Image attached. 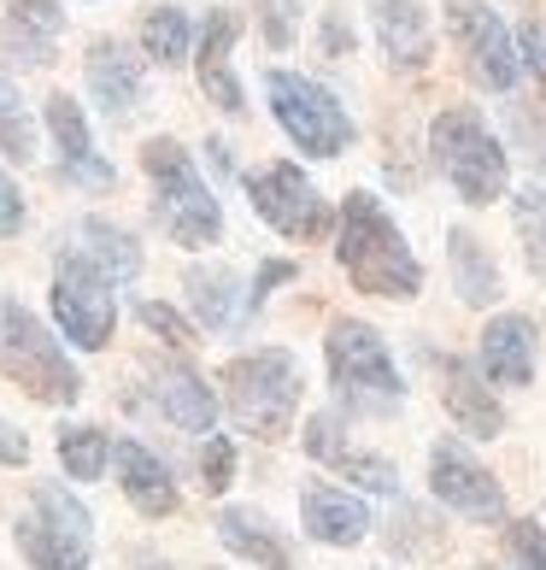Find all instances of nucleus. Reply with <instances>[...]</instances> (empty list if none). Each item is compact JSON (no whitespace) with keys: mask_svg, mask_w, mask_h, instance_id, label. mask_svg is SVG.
<instances>
[{"mask_svg":"<svg viewBox=\"0 0 546 570\" xmlns=\"http://www.w3.org/2000/svg\"><path fill=\"white\" fill-rule=\"evenodd\" d=\"M335 259H341L347 283L376 301H417L424 294V259L411 253L406 229L370 188H353L335 213Z\"/></svg>","mask_w":546,"mask_h":570,"instance_id":"obj_1","label":"nucleus"},{"mask_svg":"<svg viewBox=\"0 0 546 570\" xmlns=\"http://www.w3.org/2000/svg\"><path fill=\"white\" fill-rule=\"evenodd\" d=\"M141 171L153 183V218L182 253L218 247L224 242V206L212 195V183L200 177L195 154L177 136H153L141 141Z\"/></svg>","mask_w":546,"mask_h":570,"instance_id":"obj_2","label":"nucleus"},{"mask_svg":"<svg viewBox=\"0 0 546 570\" xmlns=\"http://www.w3.org/2000/svg\"><path fill=\"white\" fill-rule=\"evenodd\" d=\"M224 383V412L229 424L259 435V441H282L294 412H300V394H306V376H300V358L288 347H259V353H241L218 371Z\"/></svg>","mask_w":546,"mask_h":570,"instance_id":"obj_3","label":"nucleus"},{"mask_svg":"<svg viewBox=\"0 0 546 570\" xmlns=\"http://www.w3.org/2000/svg\"><path fill=\"white\" fill-rule=\"evenodd\" d=\"M429 159L465 206H494V200L512 195V159H506V147H499V136L488 130V118H482L476 107L435 112Z\"/></svg>","mask_w":546,"mask_h":570,"instance_id":"obj_4","label":"nucleus"},{"mask_svg":"<svg viewBox=\"0 0 546 570\" xmlns=\"http://www.w3.org/2000/svg\"><path fill=\"white\" fill-rule=\"evenodd\" d=\"M0 376L41 406H77L82 400V371L71 365L66 342L12 294H0Z\"/></svg>","mask_w":546,"mask_h":570,"instance_id":"obj_5","label":"nucleus"},{"mask_svg":"<svg viewBox=\"0 0 546 570\" xmlns=\"http://www.w3.org/2000/svg\"><path fill=\"white\" fill-rule=\"evenodd\" d=\"M324 358L347 412H394L406 400V376L394 365L383 330H370L365 318H335L324 335Z\"/></svg>","mask_w":546,"mask_h":570,"instance_id":"obj_6","label":"nucleus"},{"mask_svg":"<svg viewBox=\"0 0 546 570\" xmlns=\"http://www.w3.org/2000/svg\"><path fill=\"white\" fill-rule=\"evenodd\" d=\"M265 100H270V118L282 124V136L300 147V154L341 159L353 147V118H347V107L324 89V82L270 66L265 71Z\"/></svg>","mask_w":546,"mask_h":570,"instance_id":"obj_7","label":"nucleus"},{"mask_svg":"<svg viewBox=\"0 0 546 570\" xmlns=\"http://www.w3.org/2000/svg\"><path fill=\"white\" fill-rule=\"evenodd\" d=\"M48 301H53L59 335H66L77 353H100V347L112 342V330H118V283L107 277V271H95L82 253L66 247L53 259Z\"/></svg>","mask_w":546,"mask_h":570,"instance_id":"obj_8","label":"nucleus"},{"mask_svg":"<svg viewBox=\"0 0 546 570\" xmlns=\"http://www.w3.org/2000/svg\"><path fill=\"white\" fill-rule=\"evenodd\" d=\"M440 18H447L453 53L465 59L476 89L512 95L517 77H523V53H517V36L506 30V18H499L488 0H440Z\"/></svg>","mask_w":546,"mask_h":570,"instance_id":"obj_9","label":"nucleus"},{"mask_svg":"<svg viewBox=\"0 0 546 570\" xmlns=\"http://www.w3.org/2000/svg\"><path fill=\"white\" fill-rule=\"evenodd\" d=\"M247 206L277 229V236L288 242H324L335 236V213H329V200L311 188V177L300 171V165H288V159H270L259 165L254 177H247Z\"/></svg>","mask_w":546,"mask_h":570,"instance_id":"obj_10","label":"nucleus"},{"mask_svg":"<svg viewBox=\"0 0 546 570\" xmlns=\"http://www.w3.org/2000/svg\"><path fill=\"white\" fill-rule=\"evenodd\" d=\"M429 494L465 523H506V489H499V476L470 448H458L453 435L435 441V453H429Z\"/></svg>","mask_w":546,"mask_h":570,"instance_id":"obj_11","label":"nucleus"},{"mask_svg":"<svg viewBox=\"0 0 546 570\" xmlns=\"http://www.w3.org/2000/svg\"><path fill=\"white\" fill-rule=\"evenodd\" d=\"M41 124H48V141L59 154V177L77 183V188H89V195H107V188L118 183V171L100 159L82 100L77 95H48V100H41Z\"/></svg>","mask_w":546,"mask_h":570,"instance_id":"obj_12","label":"nucleus"},{"mask_svg":"<svg viewBox=\"0 0 546 570\" xmlns=\"http://www.w3.org/2000/svg\"><path fill=\"white\" fill-rule=\"evenodd\" d=\"M82 82H89V100L107 118H136L141 95H147V66L141 53H130L123 41H95L89 59H82Z\"/></svg>","mask_w":546,"mask_h":570,"instance_id":"obj_13","label":"nucleus"},{"mask_svg":"<svg viewBox=\"0 0 546 570\" xmlns=\"http://www.w3.org/2000/svg\"><path fill=\"white\" fill-rule=\"evenodd\" d=\"M236 36H241V18L224 12V7L206 18L200 36H195V77H200V95L212 100L218 112H229V118L247 112V95H241V82H236V66H229V53H236Z\"/></svg>","mask_w":546,"mask_h":570,"instance_id":"obj_14","label":"nucleus"},{"mask_svg":"<svg viewBox=\"0 0 546 570\" xmlns=\"http://www.w3.org/2000/svg\"><path fill=\"white\" fill-rule=\"evenodd\" d=\"M440 406H447L453 430H465L476 441H494L506 430V406H499L494 383L482 376V365H470V358H447V365H440Z\"/></svg>","mask_w":546,"mask_h":570,"instance_id":"obj_15","label":"nucleus"},{"mask_svg":"<svg viewBox=\"0 0 546 570\" xmlns=\"http://www.w3.org/2000/svg\"><path fill=\"white\" fill-rule=\"evenodd\" d=\"M535 358H540V335L523 312H499L482 324V376L499 389H529L535 383Z\"/></svg>","mask_w":546,"mask_h":570,"instance_id":"obj_16","label":"nucleus"},{"mask_svg":"<svg viewBox=\"0 0 546 570\" xmlns=\"http://www.w3.org/2000/svg\"><path fill=\"white\" fill-rule=\"evenodd\" d=\"M112 471H118V489L123 500L136 505L141 518H171L182 494H177V476H171V464H165L153 448H141V441H112Z\"/></svg>","mask_w":546,"mask_h":570,"instance_id":"obj_17","label":"nucleus"},{"mask_svg":"<svg viewBox=\"0 0 546 570\" xmlns=\"http://www.w3.org/2000/svg\"><path fill=\"white\" fill-rule=\"evenodd\" d=\"M370 30L383 48L388 71H424L435 41H429V12L424 0H370Z\"/></svg>","mask_w":546,"mask_h":570,"instance_id":"obj_18","label":"nucleus"},{"mask_svg":"<svg viewBox=\"0 0 546 570\" xmlns=\"http://www.w3.org/2000/svg\"><path fill=\"white\" fill-rule=\"evenodd\" d=\"M300 523H306V535L324 541V547H359L370 535L365 500L329 489V482H306L300 489Z\"/></svg>","mask_w":546,"mask_h":570,"instance_id":"obj_19","label":"nucleus"},{"mask_svg":"<svg viewBox=\"0 0 546 570\" xmlns=\"http://www.w3.org/2000/svg\"><path fill=\"white\" fill-rule=\"evenodd\" d=\"M188 288V306H195V324L206 335H229V330H241L247 318H254V301H247V288L229 277L224 265H195L182 277Z\"/></svg>","mask_w":546,"mask_h":570,"instance_id":"obj_20","label":"nucleus"},{"mask_svg":"<svg viewBox=\"0 0 546 570\" xmlns=\"http://www.w3.org/2000/svg\"><path fill=\"white\" fill-rule=\"evenodd\" d=\"M153 400H159V412L171 417L177 430H188V435H212L218 430V394H212V383L206 376H195L177 358V365H159L153 371Z\"/></svg>","mask_w":546,"mask_h":570,"instance_id":"obj_21","label":"nucleus"},{"mask_svg":"<svg viewBox=\"0 0 546 570\" xmlns=\"http://www.w3.org/2000/svg\"><path fill=\"white\" fill-rule=\"evenodd\" d=\"M71 253H82V259H89L95 271H107L112 283H136V277H141V242H136L123 224L100 218V213L77 218V229H71Z\"/></svg>","mask_w":546,"mask_h":570,"instance_id":"obj_22","label":"nucleus"},{"mask_svg":"<svg viewBox=\"0 0 546 570\" xmlns=\"http://www.w3.org/2000/svg\"><path fill=\"white\" fill-rule=\"evenodd\" d=\"M218 541H224L236 559H247L254 570H294L288 541L270 530V518L247 512V505H224V512H218Z\"/></svg>","mask_w":546,"mask_h":570,"instance_id":"obj_23","label":"nucleus"},{"mask_svg":"<svg viewBox=\"0 0 546 570\" xmlns=\"http://www.w3.org/2000/svg\"><path fill=\"white\" fill-rule=\"evenodd\" d=\"M447 265H453V288H458V301L476 306V312H488L499 306V265L488 259V247H482L476 229H453L447 236Z\"/></svg>","mask_w":546,"mask_h":570,"instance_id":"obj_24","label":"nucleus"},{"mask_svg":"<svg viewBox=\"0 0 546 570\" xmlns=\"http://www.w3.org/2000/svg\"><path fill=\"white\" fill-rule=\"evenodd\" d=\"M12 541H18V553H24L30 570H89V547L71 541L66 530H53L41 512H24L12 523Z\"/></svg>","mask_w":546,"mask_h":570,"instance_id":"obj_25","label":"nucleus"},{"mask_svg":"<svg viewBox=\"0 0 546 570\" xmlns=\"http://www.w3.org/2000/svg\"><path fill=\"white\" fill-rule=\"evenodd\" d=\"M141 59L153 66H188L195 59V24L182 7H153L141 18Z\"/></svg>","mask_w":546,"mask_h":570,"instance_id":"obj_26","label":"nucleus"},{"mask_svg":"<svg viewBox=\"0 0 546 570\" xmlns=\"http://www.w3.org/2000/svg\"><path fill=\"white\" fill-rule=\"evenodd\" d=\"M59 464L71 482H100L112 464V435L100 424H66L59 430Z\"/></svg>","mask_w":546,"mask_h":570,"instance_id":"obj_27","label":"nucleus"},{"mask_svg":"<svg viewBox=\"0 0 546 570\" xmlns=\"http://www.w3.org/2000/svg\"><path fill=\"white\" fill-rule=\"evenodd\" d=\"M0 159H12V165L36 159V112H30V100L18 95L12 77H0Z\"/></svg>","mask_w":546,"mask_h":570,"instance_id":"obj_28","label":"nucleus"},{"mask_svg":"<svg viewBox=\"0 0 546 570\" xmlns=\"http://www.w3.org/2000/svg\"><path fill=\"white\" fill-rule=\"evenodd\" d=\"M36 512L53 523V530H66L71 541L89 547L95 541V518H89V505H82L66 482H36Z\"/></svg>","mask_w":546,"mask_h":570,"instance_id":"obj_29","label":"nucleus"},{"mask_svg":"<svg viewBox=\"0 0 546 570\" xmlns=\"http://www.w3.org/2000/svg\"><path fill=\"white\" fill-rule=\"evenodd\" d=\"M517 229H523L529 271H546V183H529V188L517 195Z\"/></svg>","mask_w":546,"mask_h":570,"instance_id":"obj_30","label":"nucleus"},{"mask_svg":"<svg viewBox=\"0 0 546 570\" xmlns=\"http://www.w3.org/2000/svg\"><path fill=\"white\" fill-rule=\"evenodd\" d=\"M300 18H306V0H259V41L270 53H288L300 41Z\"/></svg>","mask_w":546,"mask_h":570,"instance_id":"obj_31","label":"nucleus"},{"mask_svg":"<svg viewBox=\"0 0 546 570\" xmlns=\"http://www.w3.org/2000/svg\"><path fill=\"white\" fill-rule=\"evenodd\" d=\"M335 471H341L353 489H365V494H383V500L400 494V471H394L383 453H347L341 464H335Z\"/></svg>","mask_w":546,"mask_h":570,"instance_id":"obj_32","label":"nucleus"},{"mask_svg":"<svg viewBox=\"0 0 546 570\" xmlns=\"http://www.w3.org/2000/svg\"><path fill=\"white\" fill-rule=\"evenodd\" d=\"M306 453L318 459V464H341L353 448H347V417L341 412H311V424H306Z\"/></svg>","mask_w":546,"mask_h":570,"instance_id":"obj_33","label":"nucleus"},{"mask_svg":"<svg viewBox=\"0 0 546 570\" xmlns=\"http://www.w3.org/2000/svg\"><path fill=\"white\" fill-rule=\"evenodd\" d=\"M7 18H12V30H24L36 41H59V30H66V7L59 0H7Z\"/></svg>","mask_w":546,"mask_h":570,"instance_id":"obj_34","label":"nucleus"},{"mask_svg":"<svg viewBox=\"0 0 546 570\" xmlns=\"http://www.w3.org/2000/svg\"><path fill=\"white\" fill-rule=\"evenodd\" d=\"M136 318H141L147 330H153V335H159L165 347H177V353H188V347L200 342V330L188 324V318H182L177 306H165V301H141V306H136Z\"/></svg>","mask_w":546,"mask_h":570,"instance_id":"obj_35","label":"nucleus"},{"mask_svg":"<svg viewBox=\"0 0 546 570\" xmlns=\"http://www.w3.org/2000/svg\"><path fill=\"white\" fill-rule=\"evenodd\" d=\"M229 482H236V441H229V435H206L200 441V489L224 494Z\"/></svg>","mask_w":546,"mask_h":570,"instance_id":"obj_36","label":"nucleus"},{"mask_svg":"<svg viewBox=\"0 0 546 570\" xmlns=\"http://www.w3.org/2000/svg\"><path fill=\"white\" fill-rule=\"evenodd\" d=\"M512 559L517 570H546V523H529V518L512 523Z\"/></svg>","mask_w":546,"mask_h":570,"instance_id":"obj_37","label":"nucleus"},{"mask_svg":"<svg viewBox=\"0 0 546 570\" xmlns=\"http://www.w3.org/2000/svg\"><path fill=\"white\" fill-rule=\"evenodd\" d=\"M517 53H523V71H535V82L546 89V18H529L517 30Z\"/></svg>","mask_w":546,"mask_h":570,"instance_id":"obj_38","label":"nucleus"},{"mask_svg":"<svg viewBox=\"0 0 546 570\" xmlns=\"http://www.w3.org/2000/svg\"><path fill=\"white\" fill-rule=\"evenodd\" d=\"M18 229H24V195H18L12 171L0 165V242H12Z\"/></svg>","mask_w":546,"mask_h":570,"instance_id":"obj_39","label":"nucleus"},{"mask_svg":"<svg viewBox=\"0 0 546 570\" xmlns=\"http://www.w3.org/2000/svg\"><path fill=\"white\" fill-rule=\"evenodd\" d=\"M282 283H294V265H288V259H265V265H259V277H254V288H247V301H254V312H259V306L270 301V294L282 288Z\"/></svg>","mask_w":546,"mask_h":570,"instance_id":"obj_40","label":"nucleus"},{"mask_svg":"<svg viewBox=\"0 0 546 570\" xmlns=\"http://www.w3.org/2000/svg\"><path fill=\"white\" fill-rule=\"evenodd\" d=\"M0 464H30V435L0 417Z\"/></svg>","mask_w":546,"mask_h":570,"instance_id":"obj_41","label":"nucleus"},{"mask_svg":"<svg viewBox=\"0 0 546 570\" xmlns=\"http://www.w3.org/2000/svg\"><path fill=\"white\" fill-rule=\"evenodd\" d=\"M141 570H177V564H159V559H147V564H141Z\"/></svg>","mask_w":546,"mask_h":570,"instance_id":"obj_42","label":"nucleus"},{"mask_svg":"<svg viewBox=\"0 0 546 570\" xmlns=\"http://www.w3.org/2000/svg\"><path fill=\"white\" fill-rule=\"evenodd\" d=\"M482 570H494V564H482Z\"/></svg>","mask_w":546,"mask_h":570,"instance_id":"obj_43","label":"nucleus"}]
</instances>
